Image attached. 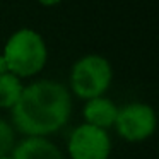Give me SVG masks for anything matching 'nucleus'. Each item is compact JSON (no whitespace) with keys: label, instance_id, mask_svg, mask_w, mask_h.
Returning <instances> with one entry per match:
<instances>
[{"label":"nucleus","instance_id":"obj_12","mask_svg":"<svg viewBox=\"0 0 159 159\" xmlns=\"http://www.w3.org/2000/svg\"><path fill=\"white\" fill-rule=\"evenodd\" d=\"M0 159H12L11 156H4V157H0Z\"/></svg>","mask_w":159,"mask_h":159},{"label":"nucleus","instance_id":"obj_1","mask_svg":"<svg viewBox=\"0 0 159 159\" xmlns=\"http://www.w3.org/2000/svg\"><path fill=\"white\" fill-rule=\"evenodd\" d=\"M12 125L26 137H48L65 127L72 115V98L63 84L36 80L22 89L12 106Z\"/></svg>","mask_w":159,"mask_h":159},{"label":"nucleus","instance_id":"obj_5","mask_svg":"<svg viewBox=\"0 0 159 159\" xmlns=\"http://www.w3.org/2000/svg\"><path fill=\"white\" fill-rule=\"evenodd\" d=\"M67 151L70 159H108L111 139L103 128L82 123L70 134Z\"/></svg>","mask_w":159,"mask_h":159},{"label":"nucleus","instance_id":"obj_8","mask_svg":"<svg viewBox=\"0 0 159 159\" xmlns=\"http://www.w3.org/2000/svg\"><path fill=\"white\" fill-rule=\"evenodd\" d=\"M22 80L11 72L0 74V108L12 110L22 94Z\"/></svg>","mask_w":159,"mask_h":159},{"label":"nucleus","instance_id":"obj_7","mask_svg":"<svg viewBox=\"0 0 159 159\" xmlns=\"http://www.w3.org/2000/svg\"><path fill=\"white\" fill-rule=\"evenodd\" d=\"M84 120L87 125H93L98 128H106L115 127V120L118 115V106L106 96H98L93 99H87V103L84 104Z\"/></svg>","mask_w":159,"mask_h":159},{"label":"nucleus","instance_id":"obj_11","mask_svg":"<svg viewBox=\"0 0 159 159\" xmlns=\"http://www.w3.org/2000/svg\"><path fill=\"white\" fill-rule=\"evenodd\" d=\"M5 72H7V67H5V62L2 58V55H0V74H5Z\"/></svg>","mask_w":159,"mask_h":159},{"label":"nucleus","instance_id":"obj_6","mask_svg":"<svg viewBox=\"0 0 159 159\" xmlns=\"http://www.w3.org/2000/svg\"><path fill=\"white\" fill-rule=\"evenodd\" d=\"M12 159H63V154L46 137H26L12 149Z\"/></svg>","mask_w":159,"mask_h":159},{"label":"nucleus","instance_id":"obj_9","mask_svg":"<svg viewBox=\"0 0 159 159\" xmlns=\"http://www.w3.org/2000/svg\"><path fill=\"white\" fill-rule=\"evenodd\" d=\"M16 145V132L9 121L0 118V157L9 156Z\"/></svg>","mask_w":159,"mask_h":159},{"label":"nucleus","instance_id":"obj_3","mask_svg":"<svg viewBox=\"0 0 159 159\" xmlns=\"http://www.w3.org/2000/svg\"><path fill=\"white\" fill-rule=\"evenodd\" d=\"M113 79L111 65L101 55H86L74 63L70 70V89L80 99L104 96Z\"/></svg>","mask_w":159,"mask_h":159},{"label":"nucleus","instance_id":"obj_4","mask_svg":"<svg viewBox=\"0 0 159 159\" xmlns=\"http://www.w3.org/2000/svg\"><path fill=\"white\" fill-rule=\"evenodd\" d=\"M156 113L145 103H128L118 108L115 128L128 142H142L156 132Z\"/></svg>","mask_w":159,"mask_h":159},{"label":"nucleus","instance_id":"obj_2","mask_svg":"<svg viewBox=\"0 0 159 159\" xmlns=\"http://www.w3.org/2000/svg\"><path fill=\"white\" fill-rule=\"evenodd\" d=\"M2 58L7 72L17 75L19 79L33 77L39 74L48 60L46 43L34 29L22 28L7 39Z\"/></svg>","mask_w":159,"mask_h":159},{"label":"nucleus","instance_id":"obj_10","mask_svg":"<svg viewBox=\"0 0 159 159\" xmlns=\"http://www.w3.org/2000/svg\"><path fill=\"white\" fill-rule=\"evenodd\" d=\"M41 5H46V7H53V5H58L62 0H38Z\"/></svg>","mask_w":159,"mask_h":159}]
</instances>
